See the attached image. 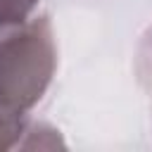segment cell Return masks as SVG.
Returning a JSON list of instances; mask_svg holds the SVG:
<instances>
[{
    "instance_id": "obj_1",
    "label": "cell",
    "mask_w": 152,
    "mask_h": 152,
    "mask_svg": "<svg viewBox=\"0 0 152 152\" xmlns=\"http://www.w3.org/2000/svg\"><path fill=\"white\" fill-rule=\"evenodd\" d=\"M57 69V43L45 14L0 26V102L26 114L45 95Z\"/></svg>"
},
{
    "instance_id": "obj_2",
    "label": "cell",
    "mask_w": 152,
    "mask_h": 152,
    "mask_svg": "<svg viewBox=\"0 0 152 152\" xmlns=\"http://www.w3.org/2000/svg\"><path fill=\"white\" fill-rule=\"evenodd\" d=\"M26 126H28L26 114L14 112V109H10L7 104L0 102V152L19 147L21 140H24Z\"/></svg>"
},
{
    "instance_id": "obj_3",
    "label": "cell",
    "mask_w": 152,
    "mask_h": 152,
    "mask_svg": "<svg viewBox=\"0 0 152 152\" xmlns=\"http://www.w3.org/2000/svg\"><path fill=\"white\" fill-rule=\"evenodd\" d=\"M55 150V147H64L62 138H59V131L43 124V121H28L26 126V133H24V140L19 145V150Z\"/></svg>"
},
{
    "instance_id": "obj_4",
    "label": "cell",
    "mask_w": 152,
    "mask_h": 152,
    "mask_svg": "<svg viewBox=\"0 0 152 152\" xmlns=\"http://www.w3.org/2000/svg\"><path fill=\"white\" fill-rule=\"evenodd\" d=\"M135 74L140 86L152 95V26L142 33L135 50Z\"/></svg>"
},
{
    "instance_id": "obj_5",
    "label": "cell",
    "mask_w": 152,
    "mask_h": 152,
    "mask_svg": "<svg viewBox=\"0 0 152 152\" xmlns=\"http://www.w3.org/2000/svg\"><path fill=\"white\" fill-rule=\"evenodd\" d=\"M38 0H0V26H12L31 19Z\"/></svg>"
}]
</instances>
